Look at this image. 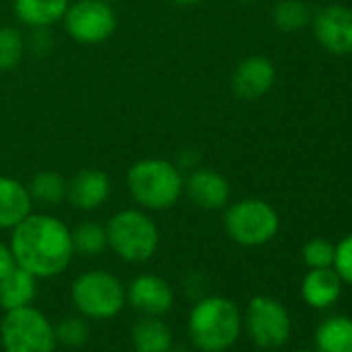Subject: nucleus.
Returning <instances> with one entry per match:
<instances>
[{
  "mask_svg": "<svg viewBox=\"0 0 352 352\" xmlns=\"http://www.w3.org/2000/svg\"><path fill=\"white\" fill-rule=\"evenodd\" d=\"M11 251L15 263L36 278L63 274L75 251L69 226L48 214H30L13 228Z\"/></svg>",
  "mask_w": 352,
  "mask_h": 352,
  "instance_id": "f257e3e1",
  "label": "nucleus"
},
{
  "mask_svg": "<svg viewBox=\"0 0 352 352\" xmlns=\"http://www.w3.org/2000/svg\"><path fill=\"white\" fill-rule=\"evenodd\" d=\"M131 197L147 210H168L185 193L181 168L162 157H145L135 162L126 172Z\"/></svg>",
  "mask_w": 352,
  "mask_h": 352,
  "instance_id": "f03ea898",
  "label": "nucleus"
},
{
  "mask_svg": "<svg viewBox=\"0 0 352 352\" xmlns=\"http://www.w3.org/2000/svg\"><path fill=\"white\" fill-rule=\"evenodd\" d=\"M189 333L204 352L228 350L241 333L239 307L224 296H208L199 300L189 317Z\"/></svg>",
  "mask_w": 352,
  "mask_h": 352,
  "instance_id": "7ed1b4c3",
  "label": "nucleus"
},
{
  "mask_svg": "<svg viewBox=\"0 0 352 352\" xmlns=\"http://www.w3.org/2000/svg\"><path fill=\"white\" fill-rule=\"evenodd\" d=\"M104 228L108 247L124 261L143 263L151 259L160 243L155 222L139 210H122L114 214Z\"/></svg>",
  "mask_w": 352,
  "mask_h": 352,
  "instance_id": "20e7f679",
  "label": "nucleus"
},
{
  "mask_svg": "<svg viewBox=\"0 0 352 352\" xmlns=\"http://www.w3.org/2000/svg\"><path fill=\"white\" fill-rule=\"evenodd\" d=\"M224 228L243 247H261L280 230L278 212L263 199H241L226 210Z\"/></svg>",
  "mask_w": 352,
  "mask_h": 352,
  "instance_id": "39448f33",
  "label": "nucleus"
},
{
  "mask_svg": "<svg viewBox=\"0 0 352 352\" xmlns=\"http://www.w3.org/2000/svg\"><path fill=\"white\" fill-rule=\"evenodd\" d=\"M5 352H54L56 331L32 305L7 311L0 325Z\"/></svg>",
  "mask_w": 352,
  "mask_h": 352,
  "instance_id": "423d86ee",
  "label": "nucleus"
},
{
  "mask_svg": "<svg viewBox=\"0 0 352 352\" xmlns=\"http://www.w3.org/2000/svg\"><path fill=\"white\" fill-rule=\"evenodd\" d=\"M126 292L116 276L110 272L94 270L81 274L73 284V302L75 307L94 319L114 317L124 305Z\"/></svg>",
  "mask_w": 352,
  "mask_h": 352,
  "instance_id": "0eeeda50",
  "label": "nucleus"
},
{
  "mask_svg": "<svg viewBox=\"0 0 352 352\" xmlns=\"http://www.w3.org/2000/svg\"><path fill=\"white\" fill-rule=\"evenodd\" d=\"M63 21L69 36L75 42L87 46L110 40L118 25L116 13L106 0H77V3L69 5Z\"/></svg>",
  "mask_w": 352,
  "mask_h": 352,
  "instance_id": "6e6552de",
  "label": "nucleus"
},
{
  "mask_svg": "<svg viewBox=\"0 0 352 352\" xmlns=\"http://www.w3.org/2000/svg\"><path fill=\"white\" fill-rule=\"evenodd\" d=\"M247 331L251 340L265 350L280 348L290 338V315L282 302L270 296H255L247 307L245 317Z\"/></svg>",
  "mask_w": 352,
  "mask_h": 352,
  "instance_id": "1a4fd4ad",
  "label": "nucleus"
},
{
  "mask_svg": "<svg viewBox=\"0 0 352 352\" xmlns=\"http://www.w3.org/2000/svg\"><path fill=\"white\" fill-rule=\"evenodd\" d=\"M313 34L319 46L333 56L352 54V9L329 5L313 15Z\"/></svg>",
  "mask_w": 352,
  "mask_h": 352,
  "instance_id": "9d476101",
  "label": "nucleus"
},
{
  "mask_svg": "<svg viewBox=\"0 0 352 352\" xmlns=\"http://www.w3.org/2000/svg\"><path fill=\"white\" fill-rule=\"evenodd\" d=\"M112 191V183L108 174L98 168H81L69 181L67 199L73 208L81 212H94L102 208Z\"/></svg>",
  "mask_w": 352,
  "mask_h": 352,
  "instance_id": "9b49d317",
  "label": "nucleus"
},
{
  "mask_svg": "<svg viewBox=\"0 0 352 352\" xmlns=\"http://www.w3.org/2000/svg\"><path fill=\"white\" fill-rule=\"evenodd\" d=\"M124 292H126V300L137 311H141L143 315H151V317H160L168 313L174 300L170 284L155 274H145V276L135 278L129 290Z\"/></svg>",
  "mask_w": 352,
  "mask_h": 352,
  "instance_id": "f8f14e48",
  "label": "nucleus"
},
{
  "mask_svg": "<svg viewBox=\"0 0 352 352\" xmlns=\"http://www.w3.org/2000/svg\"><path fill=\"white\" fill-rule=\"evenodd\" d=\"M276 81V67L265 56H249L245 58L232 75V89L243 100H259L263 98Z\"/></svg>",
  "mask_w": 352,
  "mask_h": 352,
  "instance_id": "ddd939ff",
  "label": "nucleus"
},
{
  "mask_svg": "<svg viewBox=\"0 0 352 352\" xmlns=\"http://www.w3.org/2000/svg\"><path fill=\"white\" fill-rule=\"evenodd\" d=\"M185 193L195 208L220 210L230 199V185L222 174L210 168H197L189 174Z\"/></svg>",
  "mask_w": 352,
  "mask_h": 352,
  "instance_id": "4468645a",
  "label": "nucleus"
},
{
  "mask_svg": "<svg viewBox=\"0 0 352 352\" xmlns=\"http://www.w3.org/2000/svg\"><path fill=\"white\" fill-rule=\"evenodd\" d=\"M32 206L28 185L11 176H0V228H15L32 214Z\"/></svg>",
  "mask_w": 352,
  "mask_h": 352,
  "instance_id": "2eb2a0df",
  "label": "nucleus"
},
{
  "mask_svg": "<svg viewBox=\"0 0 352 352\" xmlns=\"http://www.w3.org/2000/svg\"><path fill=\"white\" fill-rule=\"evenodd\" d=\"M342 280L336 274L333 267H321V270H311L302 284H300V294L302 300L313 307V309H327L331 307L340 294H342Z\"/></svg>",
  "mask_w": 352,
  "mask_h": 352,
  "instance_id": "dca6fc26",
  "label": "nucleus"
},
{
  "mask_svg": "<svg viewBox=\"0 0 352 352\" xmlns=\"http://www.w3.org/2000/svg\"><path fill=\"white\" fill-rule=\"evenodd\" d=\"M71 0H13L17 19L32 30H46L63 21Z\"/></svg>",
  "mask_w": 352,
  "mask_h": 352,
  "instance_id": "f3484780",
  "label": "nucleus"
},
{
  "mask_svg": "<svg viewBox=\"0 0 352 352\" xmlns=\"http://www.w3.org/2000/svg\"><path fill=\"white\" fill-rule=\"evenodd\" d=\"M36 276L28 270L15 265L3 280H0V307L5 311L30 307L36 298Z\"/></svg>",
  "mask_w": 352,
  "mask_h": 352,
  "instance_id": "a211bd4d",
  "label": "nucleus"
},
{
  "mask_svg": "<svg viewBox=\"0 0 352 352\" xmlns=\"http://www.w3.org/2000/svg\"><path fill=\"white\" fill-rule=\"evenodd\" d=\"M315 352H352V317L323 319L315 329Z\"/></svg>",
  "mask_w": 352,
  "mask_h": 352,
  "instance_id": "6ab92c4d",
  "label": "nucleus"
},
{
  "mask_svg": "<svg viewBox=\"0 0 352 352\" xmlns=\"http://www.w3.org/2000/svg\"><path fill=\"white\" fill-rule=\"evenodd\" d=\"M131 338H133V348L137 352H168L172 344V333L168 325L151 315H145L135 323Z\"/></svg>",
  "mask_w": 352,
  "mask_h": 352,
  "instance_id": "aec40b11",
  "label": "nucleus"
},
{
  "mask_svg": "<svg viewBox=\"0 0 352 352\" xmlns=\"http://www.w3.org/2000/svg\"><path fill=\"white\" fill-rule=\"evenodd\" d=\"M28 191L32 195V201L46 206V208H52V206H60L67 199L69 183L58 172L44 170V172H38L30 181Z\"/></svg>",
  "mask_w": 352,
  "mask_h": 352,
  "instance_id": "412c9836",
  "label": "nucleus"
},
{
  "mask_svg": "<svg viewBox=\"0 0 352 352\" xmlns=\"http://www.w3.org/2000/svg\"><path fill=\"white\" fill-rule=\"evenodd\" d=\"M272 19L282 32H298L313 21V13L302 0H280L272 11Z\"/></svg>",
  "mask_w": 352,
  "mask_h": 352,
  "instance_id": "4be33fe9",
  "label": "nucleus"
},
{
  "mask_svg": "<svg viewBox=\"0 0 352 352\" xmlns=\"http://www.w3.org/2000/svg\"><path fill=\"white\" fill-rule=\"evenodd\" d=\"M73 251L83 257L100 255L108 247L106 228L96 222H81L75 230H71Z\"/></svg>",
  "mask_w": 352,
  "mask_h": 352,
  "instance_id": "5701e85b",
  "label": "nucleus"
},
{
  "mask_svg": "<svg viewBox=\"0 0 352 352\" xmlns=\"http://www.w3.org/2000/svg\"><path fill=\"white\" fill-rule=\"evenodd\" d=\"M23 36L15 28H0V73H9L23 60Z\"/></svg>",
  "mask_w": 352,
  "mask_h": 352,
  "instance_id": "b1692460",
  "label": "nucleus"
},
{
  "mask_svg": "<svg viewBox=\"0 0 352 352\" xmlns=\"http://www.w3.org/2000/svg\"><path fill=\"white\" fill-rule=\"evenodd\" d=\"M333 255H336V245H331L325 239H311L302 247V261L311 270L331 267L333 265Z\"/></svg>",
  "mask_w": 352,
  "mask_h": 352,
  "instance_id": "393cba45",
  "label": "nucleus"
},
{
  "mask_svg": "<svg viewBox=\"0 0 352 352\" xmlns=\"http://www.w3.org/2000/svg\"><path fill=\"white\" fill-rule=\"evenodd\" d=\"M336 274L344 284H352V234L344 236L336 245V255H333V265Z\"/></svg>",
  "mask_w": 352,
  "mask_h": 352,
  "instance_id": "a878e982",
  "label": "nucleus"
},
{
  "mask_svg": "<svg viewBox=\"0 0 352 352\" xmlns=\"http://www.w3.org/2000/svg\"><path fill=\"white\" fill-rule=\"evenodd\" d=\"M54 331H56V340L69 346H81L87 342V327L79 319H65Z\"/></svg>",
  "mask_w": 352,
  "mask_h": 352,
  "instance_id": "bb28decb",
  "label": "nucleus"
},
{
  "mask_svg": "<svg viewBox=\"0 0 352 352\" xmlns=\"http://www.w3.org/2000/svg\"><path fill=\"white\" fill-rule=\"evenodd\" d=\"M15 265H17V263H15V257H13L11 247H7V245L0 243V280H3Z\"/></svg>",
  "mask_w": 352,
  "mask_h": 352,
  "instance_id": "cd10ccee",
  "label": "nucleus"
},
{
  "mask_svg": "<svg viewBox=\"0 0 352 352\" xmlns=\"http://www.w3.org/2000/svg\"><path fill=\"white\" fill-rule=\"evenodd\" d=\"M174 5H179V7H195L199 3H204V0H172Z\"/></svg>",
  "mask_w": 352,
  "mask_h": 352,
  "instance_id": "c85d7f7f",
  "label": "nucleus"
},
{
  "mask_svg": "<svg viewBox=\"0 0 352 352\" xmlns=\"http://www.w3.org/2000/svg\"><path fill=\"white\" fill-rule=\"evenodd\" d=\"M296 352H315V350H309V348H300V350H296Z\"/></svg>",
  "mask_w": 352,
  "mask_h": 352,
  "instance_id": "c756f323",
  "label": "nucleus"
},
{
  "mask_svg": "<svg viewBox=\"0 0 352 352\" xmlns=\"http://www.w3.org/2000/svg\"><path fill=\"white\" fill-rule=\"evenodd\" d=\"M106 3H110V5H114V3H120V0H106Z\"/></svg>",
  "mask_w": 352,
  "mask_h": 352,
  "instance_id": "7c9ffc66",
  "label": "nucleus"
},
{
  "mask_svg": "<svg viewBox=\"0 0 352 352\" xmlns=\"http://www.w3.org/2000/svg\"><path fill=\"white\" fill-rule=\"evenodd\" d=\"M241 3H257V0H241Z\"/></svg>",
  "mask_w": 352,
  "mask_h": 352,
  "instance_id": "2f4dec72",
  "label": "nucleus"
}]
</instances>
